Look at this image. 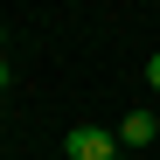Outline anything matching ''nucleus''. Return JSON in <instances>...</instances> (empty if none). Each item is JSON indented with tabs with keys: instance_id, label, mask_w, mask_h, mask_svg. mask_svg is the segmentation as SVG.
Wrapping results in <instances>:
<instances>
[{
	"instance_id": "nucleus-3",
	"label": "nucleus",
	"mask_w": 160,
	"mask_h": 160,
	"mask_svg": "<svg viewBox=\"0 0 160 160\" xmlns=\"http://www.w3.org/2000/svg\"><path fill=\"white\" fill-rule=\"evenodd\" d=\"M146 84L160 91V49H153V56H146Z\"/></svg>"
},
{
	"instance_id": "nucleus-4",
	"label": "nucleus",
	"mask_w": 160,
	"mask_h": 160,
	"mask_svg": "<svg viewBox=\"0 0 160 160\" xmlns=\"http://www.w3.org/2000/svg\"><path fill=\"white\" fill-rule=\"evenodd\" d=\"M7 84H14V70H7V56H0V91H7Z\"/></svg>"
},
{
	"instance_id": "nucleus-1",
	"label": "nucleus",
	"mask_w": 160,
	"mask_h": 160,
	"mask_svg": "<svg viewBox=\"0 0 160 160\" xmlns=\"http://www.w3.org/2000/svg\"><path fill=\"white\" fill-rule=\"evenodd\" d=\"M70 160H118V132H104V125H77L70 139H63Z\"/></svg>"
},
{
	"instance_id": "nucleus-2",
	"label": "nucleus",
	"mask_w": 160,
	"mask_h": 160,
	"mask_svg": "<svg viewBox=\"0 0 160 160\" xmlns=\"http://www.w3.org/2000/svg\"><path fill=\"white\" fill-rule=\"evenodd\" d=\"M112 132H118V146H153V132H160V118H153V112H125V118H118Z\"/></svg>"
},
{
	"instance_id": "nucleus-6",
	"label": "nucleus",
	"mask_w": 160,
	"mask_h": 160,
	"mask_svg": "<svg viewBox=\"0 0 160 160\" xmlns=\"http://www.w3.org/2000/svg\"><path fill=\"white\" fill-rule=\"evenodd\" d=\"M118 160H125V153H118Z\"/></svg>"
},
{
	"instance_id": "nucleus-5",
	"label": "nucleus",
	"mask_w": 160,
	"mask_h": 160,
	"mask_svg": "<svg viewBox=\"0 0 160 160\" xmlns=\"http://www.w3.org/2000/svg\"><path fill=\"white\" fill-rule=\"evenodd\" d=\"M0 56H7V28H0Z\"/></svg>"
}]
</instances>
